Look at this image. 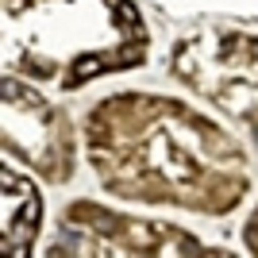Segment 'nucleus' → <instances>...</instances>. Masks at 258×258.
Instances as JSON below:
<instances>
[{
    "label": "nucleus",
    "mask_w": 258,
    "mask_h": 258,
    "mask_svg": "<svg viewBox=\"0 0 258 258\" xmlns=\"http://www.w3.org/2000/svg\"><path fill=\"white\" fill-rule=\"evenodd\" d=\"M104 58H85V62H81V66H77V70H74V81H85V77H93V74H100V70H104Z\"/></svg>",
    "instance_id": "f257e3e1"
},
{
    "label": "nucleus",
    "mask_w": 258,
    "mask_h": 258,
    "mask_svg": "<svg viewBox=\"0 0 258 258\" xmlns=\"http://www.w3.org/2000/svg\"><path fill=\"white\" fill-rule=\"evenodd\" d=\"M116 20L127 27V31H135L139 27V12H135V4H116Z\"/></svg>",
    "instance_id": "f03ea898"
}]
</instances>
